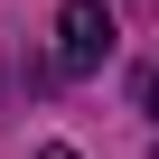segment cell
I'll use <instances>...</instances> for the list:
<instances>
[{
  "label": "cell",
  "mask_w": 159,
  "mask_h": 159,
  "mask_svg": "<svg viewBox=\"0 0 159 159\" xmlns=\"http://www.w3.org/2000/svg\"><path fill=\"white\" fill-rule=\"evenodd\" d=\"M112 10H103V0H66V10H56V75H94L103 56H112Z\"/></svg>",
  "instance_id": "1"
},
{
  "label": "cell",
  "mask_w": 159,
  "mask_h": 159,
  "mask_svg": "<svg viewBox=\"0 0 159 159\" xmlns=\"http://www.w3.org/2000/svg\"><path fill=\"white\" fill-rule=\"evenodd\" d=\"M150 112H159V66H150Z\"/></svg>",
  "instance_id": "2"
},
{
  "label": "cell",
  "mask_w": 159,
  "mask_h": 159,
  "mask_svg": "<svg viewBox=\"0 0 159 159\" xmlns=\"http://www.w3.org/2000/svg\"><path fill=\"white\" fill-rule=\"evenodd\" d=\"M38 159H75V150H38Z\"/></svg>",
  "instance_id": "3"
}]
</instances>
